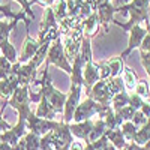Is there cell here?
<instances>
[{"label": "cell", "mask_w": 150, "mask_h": 150, "mask_svg": "<svg viewBox=\"0 0 150 150\" xmlns=\"http://www.w3.org/2000/svg\"><path fill=\"white\" fill-rule=\"evenodd\" d=\"M149 6H150V0H131L128 3H123L117 6V12H123V14H129L128 23H120L112 20V23L120 26L125 32H129L131 27L137 26L141 23H149Z\"/></svg>", "instance_id": "6da1fadb"}, {"label": "cell", "mask_w": 150, "mask_h": 150, "mask_svg": "<svg viewBox=\"0 0 150 150\" xmlns=\"http://www.w3.org/2000/svg\"><path fill=\"white\" fill-rule=\"evenodd\" d=\"M48 68H50V63L47 62V65H45V68L42 71V77H41V90L47 96L50 104L53 105L56 112H63L68 93H62L59 89L54 87L53 80H51V77H50V69Z\"/></svg>", "instance_id": "7a4b0ae2"}, {"label": "cell", "mask_w": 150, "mask_h": 150, "mask_svg": "<svg viewBox=\"0 0 150 150\" xmlns=\"http://www.w3.org/2000/svg\"><path fill=\"white\" fill-rule=\"evenodd\" d=\"M111 105H104L99 104L96 101H93L92 98L87 96L84 101H81L74 112L72 122H83L87 119H92L93 116H99V119H104L108 112L111 111Z\"/></svg>", "instance_id": "3957f363"}, {"label": "cell", "mask_w": 150, "mask_h": 150, "mask_svg": "<svg viewBox=\"0 0 150 150\" xmlns=\"http://www.w3.org/2000/svg\"><path fill=\"white\" fill-rule=\"evenodd\" d=\"M47 62L50 65H54L59 69L65 71L66 74L71 75L72 72V65L68 60L66 54H65V47H63V41H62V35L57 36L56 39L51 42L48 48V54H47Z\"/></svg>", "instance_id": "277c9868"}, {"label": "cell", "mask_w": 150, "mask_h": 150, "mask_svg": "<svg viewBox=\"0 0 150 150\" xmlns=\"http://www.w3.org/2000/svg\"><path fill=\"white\" fill-rule=\"evenodd\" d=\"M30 104H32V101H30L29 86H18L8 101V105H11L14 110H17L18 117H21V119H26L32 112Z\"/></svg>", "instance_id": "5b68a950"}, {"label": "cell", "mask_w": 150, "mask_h": 150, "mask_svg": "<svg viewBox=\"0 0 150 150\" xmlns=\"http://www.w3.org/2000/svg\"><path fill=\"white\" fill-rule=\"evenodd\" d=\"M26 123H27V129L30 132L38 134L39 137H44L45 134L54 131L60 125V122H56V120H48V119H44V117H38L33 111L26 117Z\"/></svg>", "instance_id": "8992f818"}, {"label": "cell", "mask_w": 150, "mask_h": 150, "mask_svg": "<svg viewBox=\"0 0 150 150\" xmlns=\"http://www.w3.org/2000/svg\"><path fill=\"white\" fill-rule=\"evenodd\" d=\"M96 14H98V18H99V23L104 29V32L107 33L108 32V26L110 23H112V17L117 12V6H112L111 2L108 0H98L96 2Z\"/></svg>", "instance_id": "52a82bcc"}, {"label": "cell", "mask_w": 150, "mask_h": 150, "mask_svg": "<svg viewBox=\"0 0 150 150\" xmlns=\"http://www.w3.org/2000/svg\"><path fill=\"white\" fill-rule=\"evenodd\" d=\"M27 134V123H26V119H21L18 117V123L15 125V126H11L8 131L2 132L0 134V140L11 144L12 147H14L24 135Z\"/></svg>", "instance_id": "ba28073f"}, {"label": "cell", "mask_w": 150, "mask_h": 150, "mask_svg": "<svg viewBox=\"0 0 150 150\" xmlns=\"http://www.w3.org/2000/svg\"><path fill=\"white\" fill-rule=\"evenodd\" d=\"M89 98H92L93 101L99 102V104H104V105H111V99H112V95L111 90L108 89V84H107V80H99L93 84V87L90 89Z\"/></svg>", "instance_id": "9c48e42d"}, {"label": "cell", "mask_w": 150, "mask_h": 150, "mask_svg": "<svg viewBox=\"0 0 150 150\" xmlns=\"http://www.w3.org/2000/svg\"><path fill=\"white\" fill-rule=\"evenodd\" d=\"M129 33V41H128V47H126V50L120 54V57L125 60L126 59L135 48H140V45H141V42H143V39H144V36L147 35V30H146V27H143L141 24H137V26H134V27H131V30L128 32Z\"/></svg>", "instance_id": "30bf717a"}, {"label": "cell", "mask_w": 150, "mask_h": 150, "mask_svg": "<svg viewBox=\"0 0 150 150\" xmlns=\"http://www.w3.org/2000/svg\"><path fill=\"white\" fill-rule=\"evenodd\" d=\"M101 80V74H99V66L95 62H87L83 65V89L89 95L90 89L96 81Z\"/></svg>", "instance_id": "8fae6325"}, {"label": "cell", "mask_w": 150, "mask_h": 150, "mask_svg": "<svg viewBox=\"0 0 150 150\" xmlns=\"http://www.w3.org/2000/svg\"><path fill=\"white\" fill-rule=\"evenodd\" d=\"M17 77L20 86H30L38 78V68H35L32 63H20L17 62Z\"/></svg>", "instance_id": "7c38bea8"}, {"label": "cell", "mask_w": 150, "mask_h": 150, "mask_svg": "<svg viewBox=\"0 0 150 150\" xmlns=\"http://www.w3.org/2000/svg\"><path fill=\"white\" fill-rule=\"evenodd\" d=\"M41 44L38 42V39H33L30 35L26 36V39L23 42V47H21V53L18 56V62L20 63H27V62L36 54V51L39 50Z\"/></svg>", "instance_id": "4fadbf2b"}, {"label": "cell", "mask_w": 150, "mask_h": 150, "mask_svg": "<svg viewBox=\"0 0 150 150\" xmlns=\"http://www.w3.org/2000/svg\"><path fill=\"white\" fill-rule=\"evenodd\" d=\"M93 123H95V120H92V119H87V120H83V122H71L69 129L74 135V138H80V140L86 141L89 134L93 129Z\"/></svg>", "instance_id": "5bb4252c"}, {"label": "cell", "mask_w": 150, "mask_h": 150, "mask_svg": "<svg viewBox=\"0 0 150 150\" xmlns=\"http://www.w3.org/2000/svg\"><path fill=\"white\" fill-rule=\"evenodd\" d=\"M20 20H23L24 23H26V27L29 29L30 21H32L30 17H17V18H12V20H5V18L0 20V42L5 41V39H9L11 32L17 27Z\"/></svg>", "instance_id": "9a60e30c"}, {"label": "cell", "mask_w": 150, "mask_h": 150, "mask_svg": "<svg viewBox=\"0 0 150 150\" xmlns=\"http://www.w3.org/2000/svg\"><path fill=\"white\" fill-rule=\"evenodd\" d=\"M35 114H36L38 117H44V119H48V120H54V117H56L57 112H56V110L53 108V105L50 104V101L47 99V96L42 95L41 101L38 102V108H36Z\"/></svg>", "instance_id": "2e32d148"}, {"label": "cell", "mask_w": 150, "mask_h": 150, "mask_svg": "<svg viewBox=\"0 0 150 150\" xmlns=\"http://www.w3.org/2000/svg\"><path fill=\"white\" fill-rule=\"evenodd\" d=\"M99 26H101V23H99L98 14H96V11H93L92 14L83 21V32H84V36H89V38L96 36Z\"/></svg>", "instance_id": "e0dca14e"}, {"label": "cell", "mask_w": 150, "mask_h": 150, "mask_svg": "<svg viewBox=\"0 0 150 150\" xmlns=\"http://www.w3.org/2000/svg\"><path fill=\"white\" fill-rule=\"evenodd\" d=\"M105 135L108 137V141L114 146L117 150H123V149H126V138L123 137V132L120 128H116V129H107Z\"/></svg>", "instance_id": "ac0fdd59"}, {"label": "cell", "mask_w": 150, "mask_h": 150, "mask_svg": "<svg viewBox=\"0 0 150 150\" xmlns=\"http://www.w3.org/2000/svg\"><path fill=\"white\" fill-rule=\"evenodd\" d=\"M107 129H108V128H107V125H105L104 119H98V120H95V123H93V129H92V132L89 134V137H87L86 144L99 140L102 135H105Z\"/></svg>", "instance_id": "d6986e66"}, {"label": "cell", "mask_w": 150, "mask_h": 150, "mask_svg": "<svg viewBox=\"0 0 150 150\" xmlns=\"http://www.w3.org/2000/svg\"><path fill=\"white\" fill-rule=\"evenodd\" d=\"M122 78H123V83H125V89H126L128 92H134L137 83H138V80H140L137 72H134L131 68H123Z\"/></svg>", "instance_id": "ffe728a7"}, {"label": "cell", "mask_w": 150, "mask_h": 150, "mask_svg": "<svg viewBox=\"0 0 150 150\" xmlns=\"http://www.w3.org/2000/svg\"><path fill=\"white\" fill-rule=\"evenodd\" d=\"M0 51H2V56L6 57L11 63H17L18 62V54H17V50L15 47L11 44L9 39H5L0 42Z\"/></svg>", "instance_id": "44dd1931"}, {"label": "cell", "mask_w": 150, "mask_h": 150, "mask_svg": "<svg viewBox=\"0 0 150 150\" xmlns=\"http://www.w3.org/2000/svg\"><path fill=\"white\" fill-rule=\"evenodd\" d=\"M50 45H51V42H44V44H41V47H39V50L36 51V54L29 60V63H32L35 68H39L44 62H45V59H47V54H48V48H50Z\"/></svg>", "instance_id": "7402d4cb"}, {"label": "cell", "mask_w": 150, "mask_h": 150, "mask_svg": "<svg viewBox=\"0 0 150 150\" xmlns=\"http://www.w3.org/2000/svg\"><path fill=\"white\" fill-rule=\"evenodd\" d=\"M21 140L24 143V149L26 150H41V137L38 134L29 131Z\"/></svg>", "instance_id": "603a6c76"}, {"label": "cell", "mask_w": 150, "mask_h": 150, "mask_svg": "<svg viewBox=\"0 0 150 150\" xmlns=\"http://www.w3.org/2000/svg\"><path fill=\"white\" fill-rule=\"evenodd\" d=\"M126 105H129V93H128V90H123V92L116 93L114 96H112L111 107H112L114 111H119V110H122L123 107H126Z\"/></svg>", "instance_id": "cb8c5ba5"}, {"label": "cell", "mask_w": 150, "mask_h": 150, "mask_svg": "<svg viewBox=\"0 0 150 150\" xmlns=\"http://www.w3.org/2000/svg\"><path fill=\"white\" fill-rule=\"evenodd\" d=\"M80 56L83 59V63L93 60V53H92V38L84 36L83 42H81V50H80Z\"/></svg>", "instance_id": "d4e9b609"}, {"label": "cell", "mask_w": 150, "mask_h": 150, "mask_svg": "<svg viewBox=\"0 0 150 150\" xmlns=\"http://www.w3.org/2000/svg\"><path fill=\"white\" fill-rule=\"evenodd\" d=\"M104 122H105L108 129H116V128H120V125L123 123V119L120 117V114L117 111H114L111 108V111L104 117Z\"/></svg>", "instance_id": "484cf974"}, {"label": "cell", "mask_w": 150, "mask_h": 150, "mask_svg": "<svg viewBox=\"0 0 150 150\" xmlns=\"http://www.w3.org/2000/svg\"><path fill=\"white\" fill-rule=\"evenodd\" d=\"M149 138H150V123L146 122L143 126L138 128V131H137V134H135L134 141L137 144H140V146H144L149 141Z\"/></svg>", "instance_id": "4316f807"}, {"label": "cell", "mask_w": 150, "mask_h": 150, "mask_svg": "<svg viewBox=\"0 0 150 150\" xmlns=\"http://www.w3.org/2000/svg\"><path fill=\"white\" fill-rule=\"evenodd\" d=\"M107 63L110 66V71H111V77H120L122 72H123V59L119 56V57H111L107 60Z\"/></svg>", "instance_id": "83f0119b"}, {"label": "cell", "mask_w": 150, "mask_h": 150, "mask_svg": "<svg viewBox=\"0 0 150 150\" xmlns=\"http://www.w3.org/2000/svg\"><path fill=\"white\" fill-rule=\"evenodd\" d=\"M15 89L17 87L12 84L9 80H0V98L3 99V102L8 104L9 98L12 96V93H14Z\"/></svg>", "instance_id": "f1b7e54d"}, {"label": "cell", "mask_w": 150, "mask_h": 150, "mask_svg": "<svg viewBox=\"0 0 150 150\" xmlns=\"http://www.w3.org/2000/svg\"><path fill=\"white\" fill-rule=\"evenodd\" d=\"M120 129H122L123 137L126 138V141H128V143H129V141H134L135 134H137V131H138V128H137L131 120H125V122L120 125Z\"/></svg>", "instance_id": "f546056e"}, {"label": "cell", "mask_w": 150, "mask_h": 150, "mask_svg": "<svg viewBox=\"0 0 150 150\" xmlns=\"http://www.w3.org/2000/svg\"><path fill=\"white\" fill-rule=\"evenodd\" d=\"M12 66H14V63H11L6 57L2 56V59H0V80H6L15 74Z\"/></svg>", "instance_id": "4dcf8cb0"}, {"label": "cell", "mask_w": 150, "mask_h": 150, "mask_svg": "<svg viewBox=\"0 0 150 150\" xmlns=\"http://www.w3.org/2000/svg\"><path fill=\"white\" fill-rule=\"evenodd\" d=\"M54 11V15H56V20L60 23L63 18H66L69 14H68V3L66 0H56V5L53 8Z\"/></svg>", "instance_id": "1f68e13d"}, {"label": "cell", "mask_w": 150, "mask_h": 150, "mask_svg": "<svg viewBox=\"0 0 150 150\" xmlns=\"http://www.w3.org/2000/svg\"><path fill=\"white\" fill-rule=\"evenodd\" d=\"M107 84H108V89L111 90L112 95L126 90L125 89V83H123L122 77H110V78H107Z\"/></svg>", "instance_id": "d6a6232c"}, {"label": "cell", "mask_w": 150, "mask_h": 150, "mask_svg": "<svg viewBox=\"0 0 150 150\" xmlns=\"http://www.w3.org/2000/svg\"><path fill=\"white\" fill-rule=\"evenodd\" d=\"M108 144H110L108 137H107V135H102L99 140L92 141V143H87L86 147H84V150H104Z\"/></svg>", "instance_id": "836d02e7"}, {"label": "cell", "mask_w": 150, "mask_h": 150, "mask_svg": "<svg viewBox=\"0 0 150 150\" xmlns=\"http://www.w3.org/2000/svg\"><path fill=\"white\" fill-rule=\"evenodd\" d=\"M135 93H138L140 96H143V98H146L147 96V93L150 92V86L147 84V81L146 80H138V83H137V86H135V90H134Z\"/></svg>", "instance_id": "e575fe53"}, {"label": "cell", "mask_w": 150, "mask_h": 150, "mask_svg": "<svg viewBox=\"0 0 150 150\" xmlns=\"http://www.w3.org/2000/svg\"><path fill=\"white\" fill-rule=\"evenodd\" d=\"M147 119H149V117L144 114L141 110H137V111H135V114H134V117L131 119V122L135 125L137 128H140V126H143V125L147 122Z\"/></svg>", "instance_id": "d590c367"}, {"label": "cell", "mask_w": 150, "mask_h": 150, "mask_svg": "<svg viewBox=\"0 0 150 150\" xmlns=\"http://www.w3.org/2000/svg\"><path fill=\"white\" fill-rule=\"evenodd\" d=\"M135 111H137V108H134L132 105H126V107H123L122 110H119L117 112L120 114V117L125 122V120H131L134 117V114H135Z\"/></svg>", "instance_id": "8d00e7d4"}, {"label": "cell", "mask_w": 150, "mask_h": 150, "mask_svg": "<svg viewBox=\"0 0 150 150\" xmlns=\"http://www.w3.org/2000/svg\"><path fill=\"white\" fill-rule=\"evenodd\" d=\"M143 96H140L138 93H135V92H131L129 93V105H132L134 108L137 110H140L141 108V104H143Z\"/></svg>", "instance_id": "74e56055"}, {"label": "cell", "mask_w": 150, "mask_h": 150, "mask_svg": "<svg viewBox=\"0 0 150 150\" xmlns=\"http://www.w3.org/2000/svg\"><path fill=\"white\" fill-rule=\"evenodd\" d=\"M140 62L144 68V71L147 72L149 78H150V53H144V51H140Z\"/></svg>", "instance_id": "f35d334b"}, {"label": "cell", "mask_w": 150, "mask_h": 150, "mask_svg": "<svg viewBox=\"0 0 150 150\" xmlns=\"http://www.w3.org/2000/svg\"><path fill=\"white\" fill-rule=\"evenodd\" d=\"M15 2H18V3L23 6V11L30 17V20L35 18V14H33V11H32V5H33L32 0H15Z\"/></svg>", "instance_id": "ab89813d"}, {"label": "cell", "mask_w": 150, "mask_h": 150, "mask_svg": "<svg viewBox=\"0 0 150 150\" xmlns=\"http://www.w3.org/2000/svg\"><path fill=\"white\" fill-rule=\"evenodd\" d=\"M98 66H99V74H101V80H107V78L111 77V71H110V66L107 63V60L98 63Z\"/></svg>", "instance_id": "60d3db41"}, {"label": "cell", "mask_w": 150, "mask_h": 150, "mask_svg": "<svg viewBox=\"0 0 150 150\" xmlns=\"http://www.w3.org/2000/svg\"><path fill=\"white\" fill-rule=\"evenodd\" d=\"M138 50L140 51H144V53H150V33H147L144 36V39H143V42H141Z\"/></svg>", "instance_id": "b9f144b4"}, {"label": "cell", "mask_w": 150, "mask_h": 150, "mask_svg": "<svg viewBox=\"0 0 150 150\" xmlns=\"http://www.w3.org/2000/svg\"><path fill=\"white\" fill-rule=\"evenodd\" d=\"M144 114L147 116V117H150V98H144L143 99V104H141V108H140Z\"/></svg>", "instance_id": "7bdbcfd3"}, {"label": "cell", "mask_w": 150, "mask_h": 150, "mask_svg": "<svg viewBox=\"0 0 150 150\" xmlns=\"http://www.w3.org/2000/svg\"><path fill=\"white\" fill-rule=\"evenodd\" d=\"M11 128V125L3 119V111H0V132H5Z\"/></svg>", "instance_id": "ee69618b"}, {"label": "cell", "mask_w": 150, "mask_h": 150, "mask_svg": "<svg viewBox=\"0 0 150 150\" xmlns=\"http://www.w3.org/2000/svg\"><path fill=\"white\" fill-rule=\"evenodd\" d=\"M125 150H143V146L137 144L135 141H129L126 144V149H125Z\"/></svg>", "instance_id": "f6af8a7d"}, {"label": "cell", "mask_w": 150, "mask_h": 150, "mask_svg": "<svg viewBox=\"0 0 150 150\" xmlns=\"http://www.w3.org/2000/svg\"><path fill=\"white\" fill-rule=\"evenodd\" d=\"M69 150H84V146L80 143V141H72L71 144H69Z\"/></svg>", "instance_id": "bcb514c9"}, {"label": "cell", "mask_w": 150, "mask_h": 150, "mask_svg": "<svg viewBox=\"0 0 150 150\" xmlns=\"http://www.w3.org/2000/svg\"><path fill=\"white\" fill-rule=\"evenodd\" d=\"M32 3H41L47 8V6H53V3H56V0H32Z\"/></svg>", "instance_id": "7dc6e473"}, {"label": "cell", "mask_w": 150, "mask_h": 150, "mask_svg": "<svg viewBox=\"0 0 150 150\" xmlns=\"http://www.w3.org/2000/svg\"><path fill=\"white\" fill-rule=\"evenodd\" d=\"M0 150H12V146L0 140Z\"/></svg>", "instance_id": "c3c4849f"}, {"label": "cell", "mask_w": 150, "mask_h": 150, "mask_svg": "<svg viewBox=\"0 0 150 150\" xmlns=\"http://www.w3.org/2000/svg\"><path fill=\"white\" fill-rule=\"evenodd\" d=\"M143 150H150V138H149V141L143 146Z\"/></svg>", "instance_id": "681fc988"}, {"label": "cell", "mask_w": 150, "mask_h": 150, "mask_svg": "<svg viewBox=\"0 0 150 150\" xmlns=\"http://www.w3.org/2000/svg\"><path fill=\"white\" fill-rule=\"evenodd\" d=\"M104 150H117V149H116V147H114V146H112V144H111V143H110V144H108V146H107V147H105V149H104Z\"/></svg>", "instance_id": "f907efd6"}, {"label": "cell", "mask_w": 150, "mask_h": 150, "mask_svg": "<svg viewBox=\"0 0 150 150\" xmlns=\"http://www.w3.org/2000/svg\"><path fill=\"white\" fill-rule=\"evenodd\" d=\"M146 30L147 33H150V23H146Z\"/></svg>", "instance_id": "816d5d0a"}, {"label": "cell", "mask_w": 150, "mask_h": 150, "mask_svg": "<svg viewBox=\"0 0 150 150\" xmlns=\"http://www.w3.org/2000/svg\"><path fill=\"white\" fill-rule=\"evenodd\" d=\"M3 18H5V15L2 14V12H0V20H3Z\"/></svg>", "instance_id": "f5cc1de1"}, {"label": "cell", "mask_w": 150, "mask_h": 150, "mask_svg": "<svg viewBox=\"0 0 150 150\" xmlns=\"http://www.w3.org/2000/svg\"><path fill=\"white\" fill-rule=\"evenodd\" d=\"M60 150H69V146H66V147H63V149H60Z\"/></svg>", "instance_id": "db71d44e"}, {"label": "cell", "mask_w": 150, "mask_h": 150, "mask_svg": "<svg viewBox=\"0 0 150 150\" xmlns=\"http://www.w3.org/2000/svg\"><path fill=\"white\" fill-rule=\"evenodd\" d=\"M45 150H54V149H45Z\"/></svg>", "instance_id": "11a10c76"}, {"label": "cell", "mask_w": 150, "mask_h": 150, "mask_svg": "<svg viewBox=\"0 0 150 150\" xmlns=\"http://www.w3.org/2000/svg\"><path fill=\"white\" fill-rule=\"evenodd\" d=\"M0 59H2V51H0Z\"/></svg>", "instance_id": "9f6ffc18"}, {"label": "cell", "mask_w": 150, "mask_h": 150, "mask_svg": "<svg viewBox=\"0 0 150 150\" xmlns=\"http://www.w3.org/2000/svg\"><path fill=\"white\" fill-rule=\"evenodd\" d=\"M0 6H2V5H0Z\"/></svg>", "instance_id": "6f0895ef"}, {"label": "cell", "mask_w": 150, "mask_h": 150, "mask_svg": "<svg viewBox=\"0 0 150 150\" xmlns=\"http://www.w3.org/2000/svg\"><path fill=\"white\" fill-rule=\"evenodd\" d=\"M123 150H125V149H123Z\"/></svg>", "instance_id": "680465c9"}]
</instances>
